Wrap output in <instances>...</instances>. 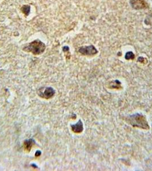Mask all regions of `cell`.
I'll use <instances>...</instances> for the list:
<instances>
[{"instance_id": "cell-7", "label": "cell", "mask_w": 152, "mask_h": 171, "mask_svg": "<svg viewBox=\"0 0 152 171\" xmlns=\"http://www.w3.org/2000/svg\"><path fill=\"white\" fill-rule=\"evenodd\" d=\"M33 143H34V141L32 140V139L29 140H27V141H25V144H24V145H25V148L26 149H28V151H30V149L32 147V145H33Z\"/></svg>"}, {"instance_id": "cell-9", "label": "cell", "mask_w": 152, "mask_h": 171, "mask_svg": "<svg viewBox=\"0 0 152 171\" xmlns=\"http://www.w3.org/2000/svg\"><path fill=\"white\" fill-rule=\"evenodd\" d=\"M22 11L25 14L28 15L29 12H30V6H27V5H25L22 7Z\"/></svg>"}, {"instance_id": "cell-4", "label": "cell", "mask_w": 152, "mask_h": 171, "mask_svg": "<svg viewBox=\"0 0 152 171\" xmlns=\"http://www.w3.org/2000/svg\"><path fill=\"white\" fill-rule=\"evenodd\" d=\"M130 3L135 9H143L148 7V3L144 0H130Z\"/></svg>"}, {"instance_id": "cell-6", "label": "cell", "mask_w": 152, "mask_h": 171, "mask_svg": "<svg viewBox=\"0 0 152 171\" xmlns=\"http://www.w3.org/2000/svg\"><path fill=\"white\" fill-rule=\"evenodd\" d=\"M72 131L75 133H80L83 131V124L81 120L74 125H72Z\"/></svg>"}, {"instance_id": "cell-5", "label": "cell", "mask_w": 152, "mask_h": 171, "mask_svg": "<svg viewBox=\"0 0 152 171\" xmlns=\"http://www.w3.org/2000/svg\"><path fill=\"white\" fill-rule=\"evenodd\" d=\"M54 95V90L51 87H48L42 93V94H41V97L46 99H49L52 98Z\"/></svg>"}, {"instance_id": "cell-8", "label": "cell", "mask_w": 152, "mask_h": 171, "mask_svg": "<svg viewBox=\"0 0 152 171\" xmlns=\"http://www.w3.org/2000/svg\"><path fill=\"white\" fill-rule=\"evenodd\" d=\"M125 59L127 60H129V59H133L134 58V55L132 52H128L125 57Z\"/></svg>"}, {"instance_id": "cell-2", "label": "cell", "mask_w": 152, "mask_h": 171, "mask_svg": "<svg viewBox=\"0 0 152 171\" xmlns=\"http://www.w3.org/2000/svg\"><path fill=\"white\" fill-rule=\"evenodd\" d=\"M24 49L25 51L32 52L35 55H39L42 53L45 50V45L41 41L36 40L30 43Z\"/></svg>"}, {"instance_id": "cell-3", "label": "cell", "mask_w": 152, "mask_h": 171, "mask_svg": "<svg viewBox=\"0 0 152 171\" xmlns=\"http://www.w3.org/2000/svg\"><path fill=\"white\" fill-rule=\"evenodd\" d=\"M79 52L83 55H94L97 53V49L94 46L90 45L89 46L81 47L79 49Z\"/></svg>"}, {"instance_id": "cell-1", "label": "cell", "mask_w": 152, "mask_h": 171, "mask_svg": "<svg viewBox=\"0 0 152 171\" xmlns=\"http://www.w3.org/2000/svg\"><path fill=\"white\" fill-rule=\"evenodd\" d=\"M127 121L129 124L134 127H138L143 129H149L148 123L144 116L140 114H136L129 116Z\"/></svg>"}]
</instances>
